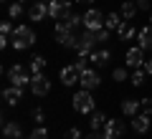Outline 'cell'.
<instances>
[{
	"mask_svg": "<svg viewBox=\"0 0 152 139\" xmlns=\"http://www.w3.org/2000/svg\"><path fill=\"white\" fill-rule=\"evenodd\" d=\"M33 43H36V33H33L31 25H15V31H13V38H10V46L15 51H26L31 48Z\"/></svg>",
	"mask_w": 152,
	"mask_h": 139,
	"instance_id": "cell-1",
	"label": "cell"
},
{
	"mask_svg": "<svg viewBox=\"0 0 152 139\" xmlns=\"http://www.w3.org/2000/svg\"><path fill=\"white\" fill-rule=\"evenodd\" d=\"M53 38L64 46V48H76V31L69 25L66 20H56L53 28Z\"/></svg>",
	"mask_w": 152,
	"mask_h": 139,
	"instance_id": "cell-2",
	"label": "cell"
},
{
	"mask_svg": "<svg viewBox=\"0 0 152 139\" xmlns=\"http://www.w3.org/2000/svg\"><path fill=\"white\" fill-rule=\"evenodd\" d=\"M91 51H96V36H94V31L76 33V56H89Z\"/></svg>",
	"mask_w": 152,
	"mask_h": 139,
	"instance_id": "cell-3",
	"label": "cell"
},
{
	"mask_svg": "<svg viewBox=\"0 0 152 139\" xmlns=\"http://www.w3.org/2000/svg\"><path fill=\"white\" fill-rule=\"evenodd\" d=\"M8 79H10L13 86H20V89H26V86H31L33 74H31V68H26V66L15 63V66H10V68H8Z\"/></svg>",
	"mask_w": 152,
	"mask_h": 139,
	"instance_id": "cell-4",
	"label": "cell"
},
{
	"mask_svg": "<svg viewBox=\"0 0 152 139\" xmlns=\"http://www.w3.org/2000/svg\"><path fill=\"white\" fill-rule=\"evenodd\" d=\"M71 101H74V111H79V114H91L94 106H96V101H94V96H91V91H86V89L76 91Z\"/></svg>",
	"mask_w": 152,
	"mask_h": 139,
	"instance_id": "cell-5",
	"label": "cell"
},
{
	"mask_svg": "<svg viewBox=\"0 0 152 139\" xmlns=\"http://www.w3.org/2000/svg\"><path fill=\"white\" fill-rule=\"evenodd\" d=\"M71 0H48V18L53 20H66L71 15Z\"/></svg>",
	"mask_w": 152,
	"mask_h": 139,
	"instance_id": "cell-6",
	"label": "cell"
},
{
	"mask_svg": "<svg viewBox=\"0 0 152 139\" xmlns=\"http://www.w3.org/2000/svg\"><path fill=\"white\" fill-rule=\"evenodd\" d=\"M104 13L99 10V8H89L86 13H84V28L86 31H99V28H104Z\"/></svg>",
	"mask_w": 152,
	"mask_h": 139,
	"instance_id": "cell-7",
	"label": "cell"
},
{
	"mask_svg": "<svg viewBox=\"0 0 152 139\" xmlns=\"http://www.w3.org/2000/svg\"><path fill=\"white\" fill-rule=\"evenodd\" d=\"M31 91H33V96H46V94L51 91V79L46 74H33Z\"/></svg>",
	"mask_w": 152,
	"mask_h": 139,
	"instance_id": "cell-8",
	"label": "cell"
},
{
	"mask_svg": "<svg viewBox=\"0 0 152 139\" xmlns=\"http://www.w3.org/2000/svg\"><path fill=\"white\" fill-rule=\"evenodd\" d=\"M28 18L36 23H41L43 18H48V0H33L28 8Z\"/></svg>",
	"mask_w": 152,
	"mask_h": 139,
	"instance_id": "cell-9",
	"label": "cell"
},
{
	"mask_svg": "<svg viewBox=\"0 0 152 139\" xmlns=\"http://www.w3.org/2000/svg\"><path fill=\"white\" fill-rule=\"evenodd\" d=\"M99 84H102V76L96 74V68H86V71H81V76H79V86H81V89L91 91V89H96Z\"/></svg>",
	"mask_w": 152,
	"mask_h": 139,
	"instance_id": "cell-10",
	"label": "cell"
},
{
	"mask_svg": "<svg viewBox=\"0 0 152 139\" xmlns=\"http://www.w3.org/2000/svg\"><path fill=\"white\" fill-rule=\"evenodd\" d=\"M145 51L137 46V48H129L127 51V56H124V63H127V68H142L145 66Z\"/></svg>",
	"mask_w": 152,
	"mask_h": 139,
	"instance_id": "cell-11",
	"label": "cell"
},
{
	"mask_svg": "<svg viewBox=\"0 0 152 139\" xmlns=\"http://www.w3.org/2000/svg\"><path fill=\"white\" fill-rule=\"evenodd\" d=\"M124 122H117V119H107V124H104V129H102V132H99V134H102V137L104 139H107V137H117V139H119L122 137V134H124Z\"/></svg>",
	"mask_w": 152,
	"mask_h": 139,
	"instance_id": "cell-12",
	"label": "cell"
},
{
	"mask_svg": "<svg viewBox=\"0 0 152 139\" xmlns=\"http://www.w3.org/2000/svg\"><path fill=\"white\" fill-rule=\"evenodd\" d=\"M3 101H5L8 106H18V104L23 101V89H20V86H13V84H10L5 91H3Z\"/></svg>",
	"mask_w": 152,
	"mask_h": 139,
	"instance_id": "cell-13",
	"label": "cell"
},
{
	"mask_svg": "<svg viewBox=\"0 0 152 139\" xmlns=\"http://www.w3.org/2000/svg\"><path fill=\"white\" fill-rule=\"evenodd\" d=\"M79 71H76V66L71 63V66H64L61 68V74H58V79H61V84L64 86H74V84H79Z\"/></svg>",
	"mask_w": 152,
	"mask_h": 139,
	"instance_id": "cell-14",
	"label": "cell"
},
{
	"mask_svg": "<svg viewBox=\"0 0 152 139\" xmlns=\"http://www.w3.org/2000/svg\"><path fill=\"white\" fill-rule=\"evenodd\" d=\"M140 111H142V101L140 99H124V101H122V114H124V116L134 119Z\"/></svg>",
	"mask_w": 152,
	"mask_h": 139,
	"instance_id": "cell-15",
	"label": "cell"
},
{
	"mask_svg": "<svg viewBox=\"0 0 152 139\" xmlns=\"http://www.w3.org/2000/svg\"><path fill=\"white\" fill-rule=\"evenodd\" d=\"M137 46H140L142 51H152V23L145 25L140 33H137Z\"/></svg>",
	"mask_w": 152,
	"mask_h": 139,
	"instance_id": "cell-16",
	"label": "cell"
},
{
	"mask_svg": "<svg viewBox=\"0 0 152 139\" xmlns=\"http://www.w3.org/2000/svg\"><path fill=\"white\" fill-rule=\"evenodd\" d=\"M150 124H152L150 122V114H142V111L132 119V129H134L137 134H147V132H150Z\"/></svg>",
	"mask_w": 152,
	"mask_h": 139,
	"instance_id": "cell-17",
	"label": "cell"
},
{
	"mask_svg": "<svg viewBox=\"0 0 152 139\" xmlns=\"http://www.w3.org/2000/svg\"><path fill=\"white\" fill-rule=\"evenodd\" d=\"M109 58H112V53H109L107 48H99V51H91V53H89V61H91L96 68L107 66V63H109Z\"/></svg>",
	"mask_w": 152,
	"mask_h": 139,
	"instance_id": "cell-18",
	"label": "cell"
},
{
	"mask_svg": "<svg viewBox=\"0 0 152 139\" xmlns=\"http://www.w3.org/2000/svg\"><path fill=\"white\" fill-rule=\"evenodd\" d=\"M3 137L5 139H20L23 137V129L18 122H5L3 124Z\"/></svg>",
	"mask_w": 152,
	"mask_h": 139,
	"instance_id": "cell-19",
	"label": "cell"
},
{
	"mask_svg": "<svg viewBox=\"0 0 152 139\" xmlns=\"http://www.w3.org/2000/svg\"><path fill=\"white\" fill-rule=\"evenodd\" d=\"M137 10H140V8H137L134 0H124V3L119 5V15L124 18V20H132V18L137 15Z\"/></svg>",
	"mask_w": 152,
	"mask_h": 139,
	"instance_id": "cell-20",
	"label": "cell"
},
{
	"mask_svg": "<svg viewBox=\"0 0 152 139\" xmlns=\"http://www.w3.org/2000/svg\"><path fill=\"white\" fill-rule=\"evenodd\" d=\"M117 36H119L122 41H132V38L137 36V31H134V25H132L129 20H122V25L117 28Z\"/></svg>",
	"mask_w": 152,
	"mask_h": 139,
	"instance_id": "cell-21",
	"label": "cell"
},
{
	"mask_svg": "<svg viewBox=\"0 0 152 139\" xmlns=\"http://www.w3.org/2000/svg\"><path fill=\"white\" fill-rule=\"evenodd\" d=\"M104 124H107V114H104V111H91V119H89L91 132H102Z\"/></svg>",
	"mask_w": 152,
	"mask_h": 139,
	"instance_id": "cell-22",
	"label": "cell"
},
{
	"mask_svg": "<svg viewBox=\"0 0 152 139\" xmlns=\"http://www.w3.org/2000/svg\"><path fill=\"white\" fill-rule=\"evenodd\" d=\"M122 20H124V18H122L119 13H107V18H104V28H109V31H117V28L122 25Z\"/></svg>",
	"mask_w": 152,
	"mask_h": 139,
	"instance_id": "cell-23",
	"label": "cell"
},
{
	"mask_svg": "<svg viewBox=\"0 0 152 139\" xmlns=\"http://www.w3.org/2000/svg\"><path fill=\"white\" fill-rule=\"evenodd\" d=\"M28 68H31V74H43V68H46V58H43V56H33L31 63H28Z\"/></svg>",
	"mask_w": 152,
	"mask_h": 139,
	"instance_id": "cell-24",
	"label": "cell"
},
{
	"mask_svg": "<svg viewBox=\"0 0 152 139\" xmlns=\"http://www.w3.org/2000/svg\"><path fill=\"white\" fill-rule=\"evenodd\" d=\"M145 79H147V71L145 68H134V71H132V76H129V84L132 86H142V84H145Z\"/></svg>",
	"mask_w": 152,
	"mask_h": 139,
	"instance_id": "cell-25",
	"label": "cell"
},
{
	"mask_svg": "<svg viewBox=\"0 0 152 139\" xmlns=\"http://www.w3.org/2000/svg\"><path fill=\"white\" fill-rule=\"evenodd\" d=\"M28 139H48V129H46L43 124H38V127H33V132H31Z\"/></svg>",
	"mask_w": 152,
	"mask_h": 139,
	"instance_id": "cell-26",
	"label": "cell"
},
{
	"mask_svg": "<svg viewBox=\"0 0 152 139\" xmlns=\"http://www.w3.org/2000/svg\"><path fill=\"white\" fill-rule=\"evenodd\" d=\"M8 15H10L13 20H18V18L23 15V3H18V0H15V3H13V5L8 8Z\"/></svg>",
	"mask_w": 152,
	"mask_h": 139,
	"instance_id": "cell-27",
	"label": "cell"
},
{
	"mask_svg": "<svg viewBox=\"0 0 152 139\" xmlns=\"http://www.w3.org/2000/svg\"><path fill=\"white\" fill-rule=\"evenodd\" d=\"M66 23H69V25H71V28L76 31L79 25H84V15H79V13H71V15L66 18Z\"/></svg>",
	"mask_w": 152,
	"mask_h": 139,
	"instance_id": "cell-28",
	"label": "cell"
},
{
	"mask_svg": "<svg viewBox=\"0 0 152 139\" xmlns=\"http://www.w3.org/2000/svg\"><path fill=\"white\" fill-rule=\"evenodd\" d=\"M74 66H76V71L81 74V71H86L89 68V56H79V58L74 61Z\"/></svg>",
	"mask_w": 152,
	"mask_h": 139,
	"instance_id": "cell-29",
	"label": "cell"
},
{
	"mask_svg": "<svg viewBox=\"0 0 152 139\" xmlns=\"http://www.w3.org/2000/svg\"><path fill=\"white\" fill-rule=\"evenodd\" d=\"M109 28H99V31H94V36H96V43H107L109 41Z\"/></svg>",
	"mask_w": 152,
	"mask_h": 139,
	"instance_id": "cell-30",
	"label": "cell"
},
{
	"mask_svg": "<svg viewBox=\"0 0 152 139\" xmlns=\"http://www.w3.org/2000/svg\"><path fill=\"white\" fill-rule=\"evenodd\" d=\"M31 116H33V122H36V124H43V122H46V114H43V109H41V106H36V109H33V111H31Z\"/></svg>",
	"mask_w": 152,
	"mask_h": 139,
	"instance_id": "cell-31",
	"label": "cell"
},
{
	"mask_svg": "<svg viewBox=\"0 0 152 139\" xmlns=\"http://www.w3.org/2000/svg\"><path fill=\"white\" fill-rule=\"evenodd\" d=\"M112 79L114 81H127V79H129V74H127V68H114L112 71Z\"/></svg>",
	"mask_w": 152,
	"mask_h": 139,
	"instance_id": "cell-32",
	"label": "cell"
},
{
	"mask_svg": "<svg viewBox=\"0 0 152 139\" xmlns=\"http://www.w3.org/2000/svg\"><path fill=\"white\" fill-rule=\"evenodd\" d=\"M140 101H142V114H150L152 116V99L147 96V99H140Z\"/></svg>",
	"mask_w": 152,
	"mask_h": 139,
	"instance_id": "cell-33",
	"label": "cell"
},
{
	"mask_svg": "<svg viewBox=\"0 0 152 139\" xmlns=\"http://www.w3.org/2000/svg\"><path fill=\"white\" fill-rule=\"evenodd\" d=\"M66 139H84V134H81V129H69V132H66Z\"/></svg>",
	"mask_w": 152,
	"mask_h": 139,
	"instance_id": "cell-34",
	"label": "cell"
},
{
	"mask_svg": "<svg viewBox=\"0 0 152 139\" xmlns=\"http://www.w3.org/2000/svg\"><path fill=\"white\" fill-rule=\"evenodd\" d=\"M134 3H137L140 10H152V8H150V0H134Z\"/></svg>",
	"mask_w": 152,
	"mask_h": 139,
	"instance_id": "cell-35",
	"label": "cell"
},
{
	"mask_svg": "<svg viewBox=\"0 0 152 139\" xmlns=\"http://www.w3.org/2000/svg\"><path fill=\"white\" fill-rule=\"evenodd\" d=\"M142 68L147 71V76H152V58H147V61H145V66H142Z\"/></svg>",
	"mask_w": 152,
	"mask_h": 139,
	"instance_id": "cell-36",
	"label": "cell"
},
{
	"mask_svg": "<svg viewBox=\"0 0 152 139\" xmlns=\"http://www.w3.org/2000/svg\"><path fill=\"white\" fill-rule=\"evenodd\" d=\"M84 139H104V137H102V134H99V132H91V134H89V137H84Z\"/></svg>",
	"mask_w": 152,
	"mask_h": 139,
	"instance_id": "cell-37",
	"label": "cell"
},
{
	"mask_svg": "<svg viewBox=\"0 0 152 139\" xmlns=\"http://www.w3.org/2000/svg\"><path fill=\"white\" fill-rule=\"evenodd\" d=\"M76 3H91V0H76Z\"/></svg>",
	"mask_w": 152,
	"mask_h": 139,
	"instance_id": "cell-38",
	"label": "cell"
},
{
	"mask_svg": "<svg viewBox=\"0 0 152 139\" xmlns=\"http://www.w3.org/2000/svg\"><path fill=\"white\" fill-rule=\"evenodd\" d=\"M107 139H117V137H107Z\"/></svg>",
	"mask_w": 152,
	"mask_h": 139,
	"instance_id": "cell-39",
	"label": "cell"
},
{
	"mask_svg": "<svg viewBox=\"0 0 152 139\" xmlns=\"http://www.w3.org/2000/svg\"><path fill=\"white\" fill-rule=\"evenodd\" d=\"M18 3H26V0H18Z\"/></svg>",
	"mask_w": 152,
	"mask_h": 139,
	"instance_id": "cell-40",
	"label": "cell"
},
{
	"mask_svg": "<svg viewBox=\"0 0 152 139\" xmlns=\"http://www.w3.org/2000/svg\"><path fill=\"white\" fill-rule=\"evenodd\" d=\"M150 18H152V10H150Z\"/></svg>",
	"mask_w": 152,
	"mask_h": 139,
	"instance_id": "cell-41",
	"label": "cell"
},
{
	"mask_svg": "<svg viewBox=\"0 0 152 139\" xmlns=\"http://www.w3.org/2000/svg\"><path fill=\"white\" fill-rule=\"evenodd\" d=\"M20 139H26V137H20Z\"/></svg>",
	"mask_w": 152,
	"mask_h": 139,
	"instance_id": "cell-42",
	"label": "cell"
},
{
	"mask_svg": "<svg viewBox=\"0 0 152 139\" xmlns=\"http://www.w3.org/2000/svg\"><path fill=\"white\" fill-rule=\"evenodd\" d=\"M3 139H5V137H3Z\"/></svg>",
	"mask_w": 152,
	"mask_h": 139,
	"instance_id": "cell-43",
	"label": "cell"
}]
</instances>
